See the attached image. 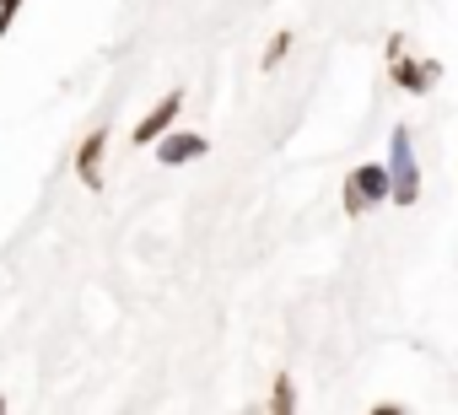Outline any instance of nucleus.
I'll use <instances>...</instances> for the list:
<instances>
[{"label":"nucleus","mask_w":458,"mask_h":415,"mask_svg":"<svg viewBox=\"0 0 458 415\" xmlns=\"http://www.w3.org/2000/svg\"><path fill=\"white\" fill-rule=\"evenodd\" d=\"M0 410H6V399H0Z\"/></svg>","instance_id":"nucleus-10"},{"label":"nucleus","mask_w":458,"mask_h":415,"mask_svg":"<svg viewBox=\"0 0 458 415\" xmlns=\"http://www.w3.org/2000/svg\"><path fill=\"white\" fill-rule=\"evenodd\" d=\"M270 410H276V415H292V410H297V383H292V372H276V383H270Z\"/></svg>","instance_id":"nucleus-7"},{"label":"nucleus","mask_w":458,"mask_h":415,"mask_svg":"<svg viewBox=\"0 0 458 415\" xmlns=\"http://www.w3.org/2000/svg\"><path fill=\"white\" fill-rule=\"evenodd\" d=\"M151 146H157V162H162V167H189V162H199V157L210 151V140H205L199 130H178V124L162 130Z\"/></svg>","instance_id":"nucleus-4"},{"label":"nucleus","mask_w":458,"mask_h":415,"mask_svg":"<svg viewBox=\"0 0 458 415\" xmlns=\"http://www.w3.org/2000/svg\"><path fill=\"white\" fill-rule=\"evenodd\" d=\"M383 60H388L394 87H399V92H410V97H426V92L442 81V60H420V55H410V49H404V33H388Z\"/></svg>","instance_id":"nucleus-2"},{"label":"nucleus","mask_w":458,"mask_h":415,"mask_svg":"<svg viewBox=\"0 0 458 415\" xmlns=\"http://www.w3.org/2000/svg\"><path fill=\"white\" fill-rule=\"evenodd\" d=\"M103 167H108V124H98L92 135H81L76 146V178L87 189H103Z\"/></svg>","instance_id":"nucleus-6"},{"label":"nucleus","mask_w":458,"mask_h":415,"mask_svg":"<svg viewBox=\"0 0 458 415\" xmlns=\"http://www.w3.org/2000/svg\"><path fill=\"white\" fill-rule=\"evenodd\" d=\"M17 12H22V0H0V38L12 33V22H17Z\"/></svg>","instance_id":"nucleus-9"},{"label":"nucleus","mask_w":458,"mask_h":415,"mask_svg":"<svg viewBox=\"0 0 458 415\" xmlns=\"http://www.w3.org/2000/svg\"><path fill=\"white\" fill-rule=\"evenodd\" d=\"M340 205H345V216L383 211V205H388V167H383V162H361V167H351L345 183H340Z\"/></svg>","instance_id":"nucleus-3"},{"label":"nucleus","mask_w":458,"mask_h":415,"mask_svg":"<svg viewBox=\"0 0 458 415\" xmlns=\"http://www.w3.org/2000/svg\"><path fill=\"white\" fill-rule=\"evenodd\" d=\"M388 205H399V211H410V205H420V162H415V140L410 130L399 124L388 135Z\"/></svg>","instance_id":"nucleus-1"},{"label":"nucleus","mask_w":458,"mask_h":415,"mask_svg":"<svg viewBox=\"0 0 458 415\" xmlns=\"http://www.w3.org/2000/svg\"><path fill=\"white\" fill-rule=\"evenodd\" d=\"M292 44H297V33H286V28H281V33L265 44V55H259V71H281V60L292 55Z\"/></svg>","instance_id":"nucleus-8"},{"label":"nucleus","mask_w":458,"mask_h":415,"mask_svg":"<svg viewBox=\"0 0 458 415\" xmlns=\"http://www.w3.org/2000/svg\"><path fill=\"white\" fill-rule=\"evenodd\" d=\"M178 114H183V87L162 92V97H157V103L146 108V119H140V124L130 130V140H135V146H151V140H157L162 130H173V124H178Z\"/></svg>","instance_id":"nucleus-5"}]
</instances>
